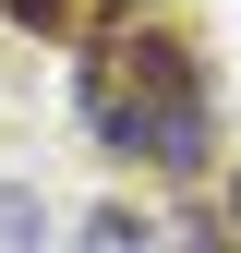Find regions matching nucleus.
<instances>
[{
	"instance_id": "nucleus-1",
	"label": "nucleus",
	"mask_w": 241,
	"mask_h": 253,
	"mask_svg": "<svg viewBox=\"0 0 241 253\" xmlns=\"http://www.w3.org/2000/svg\"><path fill=\"white\" fill-rule=\"evenodd\" d=\"M73 97L97 121V145L133 157V169H169V181L217 169V84H205V48L169 37V24H109V37H84Z\"/></svg>"
},
{
	"instance_id": "nucleus-2",
	"label": "nucleus",
	"mask_w": 241,
	"mask_h": 253,
	"mask_svg": "<svg viewBox=\"0 0 241 253\" xmlns=\"http://www.w3.org/2000/svg\"><path fill=\"white\" fill-rule=\"evenodd\" d=\"M48 241V217H37V193H0V253H37Z\"/></svg>"
},
{
	"instance_id": "nucleus-3",
	"label": "nucleus",
	"mask_w": 241,
	"mask_h": 253,
	"mask_svg": "<svg viewBox=\"0 0 241 253\" xmlns=\"http://www.w3.org/2000/svg\"><path fill=\"white\" fill-rule=\"evenodd\" d=\"M109 12H120V24H145V12H157V0H109Z\"/></svg>"
}]
</instances>
